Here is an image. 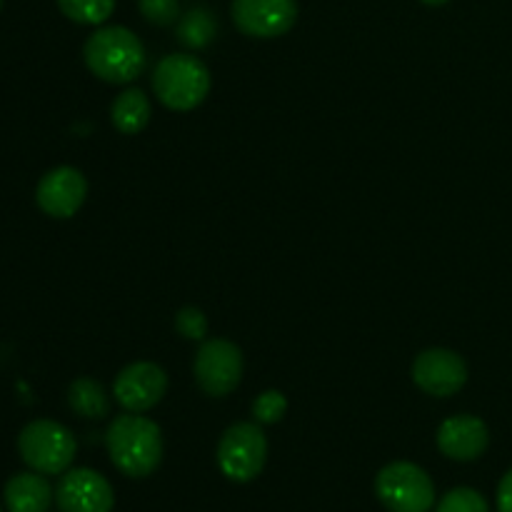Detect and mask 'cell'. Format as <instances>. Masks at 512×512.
<instances>
[{"label":"cell","mask_w":512,"mask_h":512,"mask_svg":"<svg viewBox=\"0 0 512 512\" xmlns=\"http://www.w3.org/2000/svg\"><path fill=\"white\" fill-rule=\"evenodd\" d=\"M18 453L30 470L43 475H63L73 465L78 440L65 425L40 418L25 425L18 435Z\"/></svg>","instance_id":"cell-4"},{"label":"cell","mask_w":512,"mask_h":512,"mask_svg":"<svg viewBox=\"0 0 512 512\" xmlns=\"http://www.w3.org/2000/svg\"><path fill=\"white\" fill-rule=\"evenodd\" d=\"M3 500L8 512H48L55 490L43 473H18L5 483Z\"/></svg>","instance_id":"cell-14"},{"label":"cell","mask_w":512,"mask_h":512,"mask_svg":"<svg viewBox=\"0 0 512 512\" xmlns=\"http://www.w3.org/2000/svg\"><path fill=\"white\" fill-rule=\"evenodd\" d=\"M68 405L75 415L88 420H100L110 413V400L105 388L93 378H78L68 388Z\"/></svg>","instance_id":"cell-16"},{"label":"cell","mask_w":512,"mask_h":512,"mask_svg":"<svg viewBox=\"0 0 512 512\" xmlns=\"http://www.w3.org/2000/svg\"><path fill=\"white\" fill-rule=\"evenodd\" d=\"M85 65L95 78L110 85H128L145 70V48L138 35L123 25L98 28L83 48Z\"/></svg>","instance_id":"cell-2"},{"label":"cell","mask_w":512,"mask_h":512,"mask_svg":"<svg viewBox=\"0 0 512 512\" xmlns=\"http://www.w3.org/2000/svg\"><path fill=\"white\" fill-rule=\"evenodd\" d=\"M88 198V180L78 168L60 165L48 170L35 188V200L45 215L58 220H68L83 208Z\"/></svg>","instance_id":"cell-12"},{"label":"cell","mask_w":512,"mask_h":512,"mask_svg":"<svg viewBox=\"0 0 512 512\" xmlns=\"http://www.w3.org/2000/svg\"><path fill=\"white\" fill-rule=\"evenodd\" d=\"M230 15L248 38H280L298 23V0H233Z\"/></svg>","instance_id":"cell-8"},{"label":"cell","mask_w":512,"mask_h":512,"mask_svg":"<svg viewBox=\"0 0 512 512\" xmlns=\"http://www.w3.org/2000/svg\"><path fill=\"white\" fill-rule=\"evenodd\" d=\"M153 93L165 108L178 110V113L195 110L210 93L208 68L195 55H165L153 73Z\"/></svg>","instance_id":"cell-3"},{"label":"cell","mask_w":512,"mask_h":512,"mask_svg":"<svg viewBox=\"0 0 512 512\" xmlns=\"http://www.w3.org/2000/svg\"><path fill=\"white\" fill-rule=\"evenodd\" d=\"M0 8H3V0H0Z\"/></svg>","instance_id":"cell-25"},{"label":"cell","mask_w":512,"mask_h":512,"mask_svg":"<svg viewBox=\"0 0 512 512\" xmlns=\"http://www.w3.org/2000/svg\"><path fill=\"white\" fill-rule=\"evenodd\" d=\"M168 393V373L158 363L138 360L118 373L113 395L128 413H148Z\"/></svg>","instance_id":"cell-10"},{"label":"cell","mask_w":512,"mask_h":512,"mask_svg":"<svg viewBox=\"0 0 512 512\" xmlns=\"http://www.w3.org/2000/svg\"><path fill=\"white\" fill-rule=\"evenodd\" d=\"M0 512H3V508H0Z\"/></svg>","instance_id":"cell-26"},{"label":"cell","mask_w":512,"mask_h":512,"mask_svg":"<svg viewBox=\"0 0 512 512\" xmlns=\"http://www.w3.org/2000/svg\"><path fill=\"white\" fill-rule=\"evenodd\" d=\"M413 383L433 398H450L468 383V365L455 350L430 348L413 360Z\"/></svg>","instance_id":"cell-9"},{"label":"cell","mask_w":512,"mask_h":512,"mask_svg":"<svg viewBox=\"0 0 512 512\" xmlns=\"http://www.w3.org/2000/svg\"><path fill=\"white\" fill-rule=\"evenodd\" d=\"M150 115H153V105H150L148 95L138 88L120 93L110 105L113 128L123 135H138L140 130H145V125L150 123Z\"/></svg>","instance_id":"cell-15"},{"label":"cell","mask_w":512,"mask_h":512,"mask_svg":"<svg viewBox=\"0 0 512 512\" xmlns=\"http://www.w3.org/2000/svg\"><path fill=\"white\" fill-rule=\"evenodd\" d=\"M58 8L78 25H103L113 15L115 0H58Z\"/></svg>","instance_id":"cell-18"},{"label":"cell","mask_w":512,"mask_h":512,"mask_svg":"<svg viewBox=\"0 0 512 512\" xmlns=\"http://www.w3.org/2000/svg\"><path fill=\"white\" fill-rule=\"evenodd\" d=\"M375 495L390 512H430L435 505V485L420 465L395 460L375 478Z\"/></svg>","instance_id":"cell-5"},{"label":"cell","mask_w":512,"mask_h":512,"mask_svg":"<svg viewBox=\"0 0 512 512\" xmlns=\"http://www.w3.org/2000/svg\"><path fill=\"white\" fill-rule=\"evenodd\" d=\"M105 448L128 478H148L163 463V433L158 423L140 413L118 415L105 430Z\"/></svg>","instance_id":"cell-1"},{"label":"cell","mask_w":512,"mask_h":512,"mask_svg":"<svg viewBox=\"0 0 512 512\" xmlns=\"http://www.w3.org/2000/svg\"><path fill=\"white\" fill-rule=\"evenodd\" d=\"M215 30H218V25H215L213 13L208 8H193L178 20L180 43L193 50L208 48L215 38Z\"/></svg>","instance_id":"cell-17"},{"label":"cell","mask_w":512,"mask_h":512,"mask_svg":"<svg viewBox=\"0 0 512 512\" xmlns=\"http://www.w3.org/2000/svg\"><path fill=\"white\" fill-rule=\"evenodd\" d=\"M420 3L430 5V8H438V5H445V3H450V0H420Z\"/></svg>","instance_id":"cell-24"},{"label":"cell","mask_w":512,"mask_h":512,"mask_svg":"<svg viewBox=\"0 0 512 512\" xmlns=\"http://www.w3.org/2000/svg\"><path fill=\"white\" fill-rule=\"evenodd\" d=\"M498 512H512V468L498 485Z\"/></svg>","instance_id":"cell-23"},{"label":"cell","mask_w":512,"mask_h":512,"mask_svg":"<svg viewBox=\"0 0 512 512\" xmlns=\"http://www.w3.org/2000/svg\"><path fill=\"white\" fill-rule=\"evenodd\" d=\"M268 460V438L260 423H235L218 443V468L230 483H250Z\"/></svg>","instance_id":"cell-6"},{"label":"cell","mask_w":512,"mask_h":512,"mask_svg":"<svg viewBox=\"0 0 512 512\" xmlns=\"http://www.w3.org/2000/svg\"><path fill=\"white\" fill-rule=\"evenodd\" d=\"M288 413V398L280 390H265L255 398L253 403V418L260 425H275L285 418Z\"/></svg>","instance_id":"cell-19"},{"label":"cell","mask_w":512,"mask_h":512,"mask_svg":"<svg viewBox=\"0 0 512 512\" xmlns=\"http://www.w3.org/2000/svg\"><path fill=\"white\" fill-rule=\"evenodd\" d=\"M60 512H113L115 493L105 475L90 468L65 470L55 488Z\"/></svg>","instance_id":"cell-11"},{"label":"cell","mask_w":512,"mask_h":512,"mask_svg":"<svg viewBox=\"0 0 512 512\" xmlns=\"http://www.w3.org/2000/svg\"><path fill=\"white\" fill-rule=\"evenodd\" d=\"M438 450L450 460H478L490 445V430L475 415H453L438 428Z\"/></svg>","instance_id":"cell-13"},{"label":"cell","mask_w":512,"mask_h":512,"mask_svg":"<svg viewBox=\"0 0 512 512\" xmlns=\"http://www.w3.org/2000/svg\"><path fill=\"white\" fill-rule=\"evenodd\" d=\"M438 512H490L488 500L473 488H455L443 495Z\"/></svg>","instance_id":"cell-20"},{"label":"cell","mask_w":512,"mask_h":512,"mask_svg":"<svg viewBox=\"0 0 512 512\" xmlns=\"http://www.w3.org/2000/svg\"><path fill=\"white\" fill-rule=\"evenodd\" d=\"M195 383L210 398H225L243 380V353L235 343L223 338L205 340L195 353Z\"/></svg>","instance_id":"cell-7"},{"label":"cell","mask_w":512,"mask_h":512,"mask_svg":"<svg viewBox=\"0 0 512 512\" xmlns=\"http://www.w3.org/2000/svg\"><path fill=\"white\" fill-rule=\"evenodd\" d=\"M175 330L188 340H203L208 335V318L198 308H183L175 315Z\"/></svg>","instance_id":"cell-22"},{"label":"cell","mask_w":512,"mask_h":512,"mask_svg":"<svg viewBox=\"0 0 512 512\" xmlns=\"http://www.w3.org/2000/svg\"><path fill=\"white\" fill-rule=\"evenodd\" d=\"M140 13L148 23L165 28V25L178 23L180 5L178 0H140Z\"/></svg>","instance_id":"cell-21"}]
</instances>
